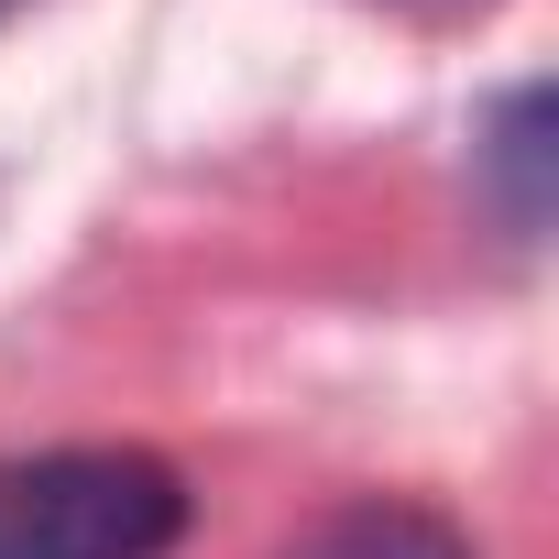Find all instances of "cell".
Returning <instances> with one entry per match:
<instances>
[{
	"label": "cell",
	"mask_w": 559,
	"mask_h": 559,
	"mask_svg": "<svg viewBox=\"0 0 559 559\" xmlns=\"http://www.w3.org/2000/svg\"><path fill=\"white\" fill-rule=\"evenodd\" d=\"M187 472L132 439H67L0 461V559H176L187 548Z\"/></svg>",
	"instance_id": "cell-1"
},
{
	"label": "cell",
	"mask_w": 559,
	"mask_h": 559,
	"mask_svg": "<svg viewBox=\"0 0 559 559\" xmlns=\"http://www.w3.org/2000/svg\"><path fill=\"white\" fill-rule=\"evenodd\" d=\"M274 559H483L439 504H406V493H352L330 504L319 526H297Z\"/></svg>",
	"instance_id": "cell-2"
},
{
	"label": "cell",
	"mask_w": 559,
	"mask_h": 559,
	"mask_svg": "<svg viewBox=\"0 0 559 559\" xmlns=\"http://www.w3.org/2000/svg\"><path fill=\"white\" fill-rule=\"evenodd\" d=\"M483 165L504 176V219L515 230H537V176H548V88H504L493 99V121H483Z\"/></svg>",
	"instance_id": "cell-3"
},
{
	"label": "cell",
	"mask_w": 559,
	"mask_h": 559,
	"mask_svg": "<svg viewBox=\"0 0 559 559\" xmlns=\"http://www.w3.org/2000/svg\"><path fill=\"white\" fill-rule=\"evenodd\" d=\"M0 12H23V0H0Z\"/></svg>",
	"instance_id": "cell-4"
}]
</instances>
